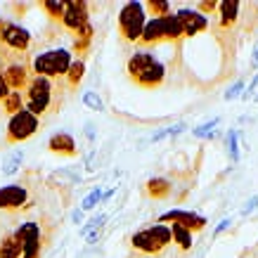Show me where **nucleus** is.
I'll list each match as a JSON object with an SVG mask.
<instances>
[{"label":"nucleus","instance_id":"1","mask_svg":"<svg viewBox=\"0 0 258 258\" xmlns=\"http://www.w3.org/2000/svg\"><path fill=\"white\" fill-rule=\"evenodd\" d=\"M125 74L128 79L133 81L138 88H147V90H154V88H161L166 81V64L159 59L154 52L149 50H135L133 55L128 57L125 62Z\"/></svg>","mask_w":258,"mask_h":258},{"label":"nucleus","instance_id":"2","mask_svg":"<svg viewBox=\"0 0 258 258\" xmlns=\"http://www.w3.org/2000/svg\"><path fill=\"white\" fill-rule=\"evenodd\" d=\"M62 90L57 88V81L43 79V76H31L26 90L22 93L24 97V109L31 111L33 116H45L50 111H57L62 104Z\"/></svg>","mask_w":258,"mask_h":258},{"label":"nucleus","instance_id":"3","mask_svg":"<svg viewBox=\"0 0 258 258\" xmlns=\"http://www.w3.org/2000/svg\"><path fill=\"white\" fill-rule=\"evenodd\" d=\"M182 38H185V33H182V26H180L178 17L166 15V17H159V19H147L145 31H142L140 40H138V47H140V50H147V47L161 45V43L178 45Z\"/></svg>","mask_w":258,"mask_h":258},{"label":"nucleus","instance_id":"4","mask_svg":"<svg viewBox=\"0 0 258 258\" xmlns=\"http://www.w3.org/2000/svg\"><path fill=\"white\" fill-rule=\"evenodd\" d=\"M71 64H74L71 50H67V47H52V50H45V52L33 57L31 74L33 76H43V79L59 81L67 76Z\"/></svg>","mask_w":258,"mask_h":258},{"label":"nucleus","instance_id":"5","mask_svg":"<svg viewBox=\"0 0 258 258\" xmlns=\"http://www.w3.org/2000/svg\"><path fill=\"white\" fill-rule=\"evenodd\" d=\"M131 244H133V249L138 251V253H142V256H161L173 244L171 227L164 225V223H154V225L135 232Z\"/></svg>","mask_w":258,"mask_h":258},{"label":"nucleus","instance_id":"6","mask_svg":"<svg viewBox=\"0 0 258 258\" xmlns=\"http://www.w3.org/2000/svg\"><path fill=\"white\" fill-rule=\"evenodd\" d=\"M147 24V12H145V3H125L118 10V36L123 43H133L138 45L142 31Z\"/></svg>","mask_w":258,"mask_h":258},{"label":"nucleus","instance_id":"7","mask_svg":"<svg viewBox=\"0 0 258 258\" xmlns=\"http://www.w3.org/2000/svg\"><path fill=\"white\" fill-rule=\"evenodd\" d=\"M0 76L3 81L8 83V88L12 93H24L29 81H31V64L24 59V55H17V57H8L5 62L0 64Z\"/></svg>","mask_w":258,"mask_h":258},{"label":"nucleus","instance_id":"8","mask_svg":"<svg viewBox=\"0 0 258 258\" xmlns=\"http://www.w3.org/2000/svg\"><path fill=\"white\" fill-rule=\"evenodd\" d=\"M40 128V118L33 116L31 111H17L15 116H10L8 128H5V145H19V142L29 140L31 135H36V131Z\"/></svg>","mask_w":258,"mask_h":258},{"label":"nucleus","instance_id":"9","mask_svg":"<svg viewBox=\"0 0 258 258\" xmlns=\"http://www.w3.org/2000/svg\"><path fill=\"white\" fill-rule=\"evenodd\" d=\"M33 38L29 29H24L19 24L10 22V19H0V45H5L10 52H19L24 55L31 47Z\"/></svg>","mask_w":258,"mask_h":258},{"label":"nucleus","instance_id":"10","mask_svg":"<svg viewBox=\"0 0 258 258\" xmlns=\"http://www.w3.org/2000/svg\"><path fill=\"white\" fill-rule=\"evenodd\" d=\"M88 24H90V12H88V3H83V0H69L67 3V8H64V15H62V22H59V26H62L64 31L69 33H76L83 31Z\"/></svg>","mask_w":258,"mask_h":258},{"label":"nucleus","instance_id":"11","mask_svg":"<svg viewBox=\"0 0 258 258\" xmlns=\"http://www.w3.org/2000/svg\"><path fill=\"white\" fill-rule=\"evenodd\" d=\"M15 237L22 242V258H40V242H43V232H40L38 223H22L15 230Z\"/></svg>","mask_w":258,"mask_h":258},{"label":"nucleus","instance_id":"12","mask_svg":"<svg viewBox=\"0 0 258 258\" xmlns=\"http://www.w3.org/2000/svg\"><path fill=\"white\" fill-rule=\"evenodd\" d=\"M29 202H31L29 189H26V185H22V182L0 187V211H8V213L22 211V209H26Z\"/></svg>","mask_w":258,"mask_h":258},{"label":"nucleus","instance_id":"13","mask_svg":"<svg viewBox=\"0 0 258 258\" xmlns=\"http://www.w3.org/2000/svg\"><path fill=\"white\" fill-rule=\"evenodd\" d=\"M175 17H178V22H180V26H182V33H185V36H197L199 31L209 29V19H206V15H202V12L195 10V8L178 10Z\"/></svg>","mask_w":258,"mask_h":258},{"label":"nucleus","instance_id":"14","mask_svg":"<svg viewBox=\"0 0 258 258\" xmlns=\"http://www.w3.org/2000/svg\"><path fill=\"white\" fill-rule=\"evenodd\" d=\"M168 220L175 223V225H180V227H185V230H189V232H199V230H204L206 223H209L206 218L197 216V213H189V211H168L159 218V223H164L166 225Z\"/></svg>","mask_w":258,"mask_h":258},{"label":"nucleus","instance_id":"15","mask_svg":"<svg viewBox=\"0 0 258 258\" xmlns=\"http://www.w3.org/2000/svg\"><path fill=\"white\" fill-rule=\"evenodd\" d=\"M47 149L55 154V157L62 159H74L79 157V147H76V140L71 138L69 133H55L50 140H47Z\"/></svg>","mask_w":258,"mask_h":258},{"label":"nucleus","instance_id":"16","mask_svg":"<svg viewBox=\"0 0 258 258\" xmlns=\"http://www.w3.org/2000/svg\"><path fill=\"white\" fill-rule=\"evenodd\" d=\"M0 258H22V242L15 237V232L0 237Z\"/></svg>","mask_w":258,"mask_h":258},{"label":"nucleus","instance_id":"17","mask_svg":"<svg viewBox=\"0 0 258 258\" xmlns=\"http://www.w3.org/2000/svg\"><path fill=\"white\" fill-rule=\"evenodd\" d=\"M145 192H147V197H152V199H168L173 192V185L164 178H152L147 185H145Z\"/></svg>","mask_w":258,"mask_h":258},{"label":"nucleus","instance_id":"18","mask_svg":"<svg viewBox=\"0 0 258 258\" xmlns=\"http://www.w3.org/2000/svg\"><path fill=\"white\" fill-rule=\"evenodd\" d=\"M168 227H171V237H173V242L178 244V249H182V251L192 249V232H189V230L175 225V223H171Z\"/></svg>","mask_w":258,"mask_h":258},{"label":"nucleus","instance_id":"19","mask_svg":"<svg viewBox=\"0 0 258 258\" xmlns=\"http://www.w3.org/2000/svg\"><path fill=\"white\" fill-rule=\"evenodd\" d=\"M64 8H67V3H59V0H43L40 3V10L50 17V22H55V24L62 22Z\"/></svg>","mask_w":258,"mask_h":258},{"label":"nucleus","instance_id":"20","mask_svg":"<svg viewBox=\"0 0 258 258\" xmlns=\"http://www.w3.org/2000/svg\"><path fill=\"white\" fill-rule=\"evenodd\" d=\"M0 109L5 111V114H10V116H15L17 111H22L24 109V97H22V93H12V90H10L8 97L0 102Z\"/></svg>","mask_w":258,"mask_h":258},{"label":"nucleus","instance_id":"21","mask_svg":"<svg viewBox=\"0 0 258 258\" xmlns=\"http://www.w3.org/2000/svg\"><path fill=\"white\" fill-rule=\"evenodd\" d=\"M83 74H86V62L83 59H76V62L69 67V71H67V88H76L81 83V79H83Z\"/></svg>","mask_w":258,"mask_h":258},{"label":"nucleus","instance_id":"22","mask_svg":"<svg viewBox=\"0 0 258 258\" xmlns=\"http://www.w3.org/2000/svg\"><path fill=\"white\" fill-rule=\"evenodd\" d=\"M90 40H93V24H88L83 31H79L76 33V40H74V50L71 52H86L88 50V45H90Z\"/></svg>","mask_w":258,"mask_h":258},{"label":"nucleus","instance_id":"23","mask_svg":"<svg viewBox=\"0 0 258 258\" xmlns=\"http://www.w3.org/2000/svg\"><path fill=\"white\" fill-rule=\"evenodd\" d=\"M145 12L147 15H152V19H159V17H166V15H173L171 10V3H161V0H149V3H145Z\"/></svg>","mask_w":258,"mask_h":258},{"label":"nucleus","instance_id":"24","mask_svg":"<svg viewBox=\"0 0 258 258\" xmlns=\"http://www.w3.org/2000/svg\"><path fill=\"white\" fill-rule=\"evenodd\" d=\"M22 161H24V154H22V152H15V154H10V159L5 161V166H3V175H15V173L19 171Z\"/></svg>","mask_w":258,"mask_h":258},{"label":"nucleus","instance_id":"25","mask_svg":"<svg viewBox=\"0 0 258 258\" xmlns=\"http://www.w3.org/2000/svg\"><path fill=\"white\" fill-rule=\"evenodd\" d=\"M83 104H86L88 109H93V111L104 109V102H102V97L95 93V90H86V93H83Z\"/></svg>","mask_w":258,"mask_h":258},{"label":"nucleus","instance_id":"26","mask_svg":"<svg viewBox=\"0 0 258 258\" xmlns=\"http://www.w3.org/2000/svg\"><path fill=\"white\" fill-rule=\"evenodd\" d=\"M187 125L185 123H175V125H168V128H164V131H159V133H154V138L152 140L154 142H159V140H164V138H171V135H178V133H182Z\"/></svg>","mask_w":258,"mask_h":258},{"label":"nucleus","instance_id":"27","mask_svg":"<svg viewBox=\"0 0 258 258\" xmlns=\"http://www.w3.org/2000/svg\"><path fill=\"white\" fill-rule=\"evenodd\" d=\"M218 123H220V118H213V121H209V123H202L199 128L192 131V135H195V138H209V135L213 133V128H216Z\"/></svg>","mask_w":258,"mask_h":258},{"label":"nucleus","instance_id":"28","mask_svg":"<svg viewBox=\"0 0 258 258\" xmlns=\"http://www.w3.org/2000/svg\"><path fill=\"white\" fill-rule=\"evenodd\" d=\"M100 199H102V189L97 187V189H93L90 195L83 199V206H81V211H90V209H95L97 204H100Z\"/></svg>","mask_w":258,"mask_h":258},{"label":"nucleus","instance_id":"29","mask_svg":"<svg viewBox=\"0 0 258 258\" xmlns=\"http://www.w3.org/2000/svg\"><path fill=\"white\" fill-rule=\"evenodd\" d=\"M227 149H230V159L237 161V159H239V152H237V133L235 131H230V135H227Z\"/></svg>","mask_w":258,"mask_h":258},{"label":"nucleus","instance_id":"30","mask_svg":"<svg viewBox=\"0 0 258 258\" xmlns=\"http://www.w3.org/2000/svg\"><path fill=\"white\" fill-rule=\"evenodd\" d=\"M242 90H244V83H242V81H237L235 86H232V88H230V90L225 93V100H237V97L242 95Z\"/></svg>","mask_w":258,"mask_h":258},{"label":"nucleus","instance_id":"31","mask_svg":"<svg viewBox=\"0 0 258 258\" xmlns=\"http://www.w3.org/2000/svg\"><path fill=\"white\" fill-rule=\"evenodd\" d=\"M256 206H258V197H253V199H251V202L244 206V213H251L253 209H256Z\"/></svg>","mask_w":258,"mask_h":258},{"label":"nucleus","instance_id":"32","mask_svg":"<svg viewBox=\"0 0 258 258\" xmlns=\"http://www.w3.org/2000/svg\"><path fill=\"white\" fill-rule=\"evenodd\" d=\"M251 69H258V45L253 47V52H251Z\"/></svg>","mask_w":258,"mask_h":258},{"label":"nucleus","instance_id":"33","mask_svg":"<svg viewBox=\"0 0 258 258\" xmlns=\"http://www.w3.org/2000/svg\"><path fill=\"white\" fill-rule=\"evenodd\" d=\"M256 86H258V76L249 83V88H246V93H244V97H251V95H253V88H256Z\"/></svg>","mask_w":258,"mask_h":258},{"label":"nucleus","instance_id":"34","mask_svg":"<svg viewBox=\"0 0 258 258\" xmlns=\"http://www.w3.org/2000/svg\"><path fill=\"white\" fill-rule=\"evenodd\" d=\"M227 225H230V220H223V223H220V225L216 227V235H218V232H223V230H225Z\"/></svg>","mask_w":258,"mask_h":258},{"label":"nucleus","instance_id":"35","mask_svg":"<svg viewBox=\"0 0 258 258\" xmlns=\"http://www.w3.org/2000/svg\"><path fill=\"white\" fill-rule=\"evenodd\" d=\"M81 218H83V211H74V220H76V223H81Z\"/></svg>","mask_w":258,"mask_h":258},{"label":"nucleus","instance_id":"36","mask_svg":"<svg viewBox=\"0 0 258 258\" xmlns=\"http://www.w3.org/2000/svg\"><path fill=\"white\" fill-rule=\"evenodd\" d=\"M253 100H256V102H258V95H256V97H253Z\"/></svg>","mask_w":258,"mask_h":258},{"label":"nucleus","instance_id":"37","mask_svg":"<svg viewBox=\"0 0 258 258\" xmlns=\"http://www.w3.org/2000/svg\"><path fill=\"white\" fill-rule=\"evenodd\" d=\"M0 111H3V109H0Z\"/></svg>","mask_w":258,"mask_h":258}]
</instances>
